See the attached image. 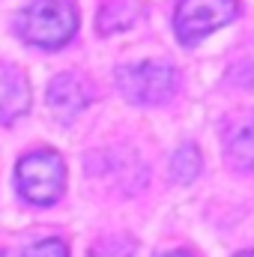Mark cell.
<instances>
[{
    "label": "cell",
    "mask_w": 254,
    "mask_h": 257,
    "mask_svg": "<svg viewBox=\"0 0 254 257\" xmlns=\"http://www.w3.org/2000/svg\"><path fill=\"white\" fill-rule=\"evenodd\" d=\"M0 254H3V251H0Z\"/></svg>",
    "instance_id": "obj_14"
},
{
    "label": "cell",
    "mask_w": 254,
    "mask_h": 257,
    "mask_svg": "<svg viewBox=\"0 0 254 257\" xmlns=\"http://www.w3.org/2000/svg\"><path fill=\"white\" fill-rule=\"evenodd\" d=\"M159 257H191V254H186V251H165V254H159Z\"/></svg>",
    "instance_id": "obj_12"
},
{
    "label": "cell",
    "mask_w": 254,
    "mask_h": 257,
    "mask_svg": "<svg viewBox=\"0 0 254 257\" xmlns=\"http://www.w3.org/2000/svg\"><path fill=\"white\" fill-rule=\"evenodd\" d=\"M117 84L123 96L138 105H159L174 96L177 90V69L162 60L150 63H132L117 69Z\"/></svg>",
    "instance_id": "obj_3"
},
{
    "label": "cell",
    "mask_w": 254,
    "mask_h": 257,
    "mask_svg": "<svg viewBox=\"0 0 254 257\" xmlns=\"http://www.w3.org/2000/svg\"><path fill=\"white\" fill-rule=\"evenodd\" d=\"M135 18H138V6L132 0H111L99 12V30L102 33H117V30L129 27Z\"/></svg>",
    "instance_id": "obj_8"
},
{
    "label": "cell",
    "mask_w": 254,
    "mask_h": 257,
    "mask_svg": "<svg viewBox=\"0 0 254 257\" xmlns=\"http://www.w3.org/2000/svg\"><path fill=\"white\" fill-rule=\"evenodd\" d=\"M236 15H239L236 0H180L174 27H177V36L186 45H191V42L209 36L212 30L230 24Z\"/></svg>",
    "instance_id": "obj_4"
},
{
    "label": "cell",
    "mask_w": 254,
    "mask_h": 257,
    "mask_svg": "<svg viewBox=\"0 0 254 257\" xmlns=\"http://www.w3.org/2000/svg\"><path fill=\"white\" fill-rule=\"evenodd\" d=\"M197 174H200V153H197L191 144L180 147V150L174 153V159H171V177H174V183L186 186V183H191Z\"/></svg>",
    "instance_id": "obj_9"
},
{
    "label": "cell",
    "mask_w": 254,
    "mask_h": 257,
    "mask_svg": "<svg viewBox=\"0 0 254 257\" xmlns=\"http://www.w3.org/2000/svg\"><path fill=\"white\" fill-rule=\"evenodd\" d=\"M236 257H254V251H242V254H236Z\"/></svg>",
    "instance_id": "obj_13"
},
{
    "label": "cell",
    "mask_w": 254,
    "mask_h": 257,
    "mask_svg": "<svg viewBox=\"0 0 254 257\" xmlns=\"http://www.w3.org/2000/svg\"><path fill=\"white\" fill-rule=\"evenodd\" d=\"M135 254V242L126 239V236H114V239H102L90 257H132Z\"/></svg>",
    "instance_id": "obj_10"
},
{
    "label": "cell",
    "mask_w": 254,
    "mask_h": 257,
    "mask_svg": "<svg viewBox=\"0 0 254 257\" xmlns=\"http://www.w3.org/2000/svg\"><path fill=\"white\" fill-rule=\"evenodd\" d=\"M21 257H69V251L60 239H42V242L30 245Z\"/></svg>",
    "instance_id": "obj_11"
},
{
    "label": "cell",
    "mask_w": 254,
    "mask_h": 257,
    "mask_svg": "<svg viewBox=\"0 0 254 257\" xmlns=\"http://www.w3.org/2000/svg\"><path fill=\"white\" fill-rule=\"evenodd\" d=\"M15 180H18V192L36 206H48L54 203L66 186V168L63 159L54 150H36L30 156H24L15 168Z\"/></svg>",
    "instance_id": "obj_2"
},
{
    "label": "cell",
    "mask_w": 254,
    "mask_h": 257,
    "mask_svg": "<svg viewBox=\"0 0 254 257\" xmlns=\"http://www.w3.org/2000/svg\"><path fill=\"white\" fill-rule=\"evenodd\" d=\"M87 102H90V87L81 75H57L48 87V105L60 117H72L84 111Z\"/></svg>",
    "instance_id": "obj_6"
},
{
    "label": "cell",
    "mask_w": 254,
    "mask_h": 257,
    "mask_svg": "<svg viewBox=\"0 0 254 257\" xmlns=\"http://www.w3.org/2000/svg\"><path fill=\"white\" fill-rule=\"evenodd\" d=\"M227 159L239 168H254V114L227 132Z\"/></svg>",
    "instance_id": "obj_7"
},
{
    "label": "cell",
    "mask_w": 254,
    "mask_h": 257,
    "mask_svg": "<svg viewBox=\"0 0 254 257\" xmlns=\"http://www.w3.org/2000/svg\"><path fill=\"white\" fill-rule=\"evenodd\" d=\"M30 108V87L18 66L0 63V123L18 120Z\"/></svg>",
    "instance_id": "obj_5"
},
{
    "label": "cell",
    "mask_w": 254,
    "mask_h": 257,
    "mask_svg": "<svg viewBox=\"0 0 254 257\" xmlns=\"http://www.w3.org/2000/svg\"><path fill=\"white\" fill-rule=\"evenodd\" d=\"M15 27L30 45L60 48L78 30V9L72 0H33L18 15Z\"/></svg>",
    "instance_id": "obj_1"
}]
</instances>
